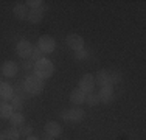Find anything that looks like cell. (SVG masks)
<instances>
[{
	"instance_id": "1",
	"label": "cell",
	"mask_w": 146,
	"mask_h": 140,
	"mask_svg": "<svg viewBox=\"0 0 146 140\" xmlns=\"http://www.w3.org/2000/svg\"><path fill=\"white\" fill-rule=\"evenodd\" d=\"M34 73H36L37 78L40 79H45V78H50L51 75H53L54 72V67H53V62L50 61V59H40V61H37L36 64H34Z\"/></svg>"
},
{
	"instance_id": "2",
	"label": "cell",
	"mask_w": 146,
	"mask_h": 140,
	"mask_svg": "<svg viewBox=\"0 0 146 140\" xmlns=\"http://www.w3.org/2000/svg\"><path fill=\"white\" fill-rule=\"evenodd\" d=\"M23 86H25V90L30 93V95H39V93L42 92V89H44L42 79L37 78L36 75L27 76V79H25V83H23Z\"/></svg>"
},
{
	"instance_id": "3",
	"label": "cell",
	"mask_w": 146,
	"mask_h": 140,
	"mask_svg": "<svg viewBox=\"0 0 146 140\" xmlns=\"http://www.w3.org/2000/svg\"><path fill=\"white\" fill-rule=\"evenodd\" d=\"M37 47L42 50L44 55L53 53L54 48H56V41H54L50 34H44V36H40L39 39H37Z\"/></svg>"
},
{
	"instance_id": "4",
	"label": "cell",
	"mask_w": 146,
	"mask_h": 140,
	"mask_svg": "<svg viewBox=\"0 0 146 140\" xmlns=\"http://www.w3.org/2000/svg\"><path fill=\"white\" fill-rule=\"evenodd\" d=\"M65 42H67L68 48H72L73 51H79L84 50V39H82L79 34L76 33H70L67 37H65Z\"/></svg>"
},
{
	"instance_id": "5",
	"label": "cell",
	"mask_w": 146,
	"mask_h": 140,
	"mask_svg": "<svg viewBox=\"0 0 146 140\" xmlns=\"http://www.w3.org/2000/svg\"><path fill=\"white\" fill-rule=\"evenodd\" d=\"M84 115H86V112L82 111L81 107H78V109H70V111L61 112V117L64 118V120H67V121H75V123H78V121H82V120H84Z\"/></svg>"
},
{
	"instance_id": "6",
	"label": "cell",
	"mask_w": 146,
	"mask_h": 140,
	"mask_svg": "<svg viewBox=\"0 0 146 140\" xmlns=\"http://www.w3.org/2000/svg\"><path fill=\"white\" fill-rule=\"evenodd\" d=\"M93 87H95V76H93L92 73L82 75V78L79 79V89H81L82 92L89 93L93 90Z\"/></svg>"
},
{
	"instance_id": "7",
	"label": "cell",
	"mask_w": 146,
	"mask_h": 140,
	"mask_svg": "<svg viewBox=\"0 0 146 140\" xmlns=\"http://www.w3.org/2000/svg\"><path fill=\"white\" fill-rule=\"evenodd\" d=\"M44 129H45V134H47L48 137H51V139L59 137V135L62 134V126L59 125L58 121H48Z\"/></svg>"
},
{
	"instance_id": "8",
	"label": "cell",
	"mask_w": 146,
	"mask_h": 140,
	"mask_svg": "<svg viewBox=\"0 0 146 140\" xmlns=\"http://www.w3.org/2000/svg\"><path fill=\"white\" fill-rule=\"evenodd\" d=\"M16 51H17V55L20 56V58H30L31 56V51H33V45L30 44L28 41H20L19 44H17V47H16Z\"/></svg>"
},
{
	"instance_id": "9",
	"label": "cell",
	"mask_w": 146,
	"mask_h": 140,
	"mask_svg": "<svg viewBox=\"0 0 146 140\" xmlns=\"http://www.w3.org/2000/svg\"><path fill=\"white\" fill-rule=\"evenodd\" d=\"M98 97H100V101L104 104H110L113 101V89H112V86H106V87H101L100 89V93H98Z\"/></svg>"
},
{
	"instance_id": "10",
	"label": "cell",
	"mask_w": 146,
	"mask_h": 140,
	"mask_svg": "<svg viewBox=\"0 0 146 140\" xmlns=\"http://www.w3.org/2000/svg\"><path fill=\"white\" fill-rule=\"evenodd\" d=\"M109 73L107 70H98L95 76V84H98L100 87H106V86H110V78H109Z\"/></svg>"
},
{
	"instance_id": "11",
	"label": "cell",
	"mask_w": 146,
	"mask_h": 140,
	"mask_svg": "<svg viewBox=\"0 0 146 140\" xmlns=\"http://www.w3.org/2000/svg\"><path fill=\"white\" fill-rule=\"evenodd\" d=\"M2 73L8 78H13V76L17 73V64L14 61H5L2 65Z\"/></svg>"
},
{
	"instance_id": "12",
	"label": "cell",
	"mask_w": 146,
	"mask_h": 140,
	"mask_svg": "<svg viewBox=\"0 0 146 140\" xmlns=\"http://www.w3.org/2000/svg\"><path fill=\"white\" fill-rule=\"evenodd\" d=\"M42 17H44V9H42V6H40V8H33V9H30L27 20H28V22H31V23H39L40 20H42Z\"/></svg>"
},
{
	"instance_id": "13",
	"label": "cell",
	"mask_w": 146,
	"mask_h": 140,
	"mask_svg": "<svg viewBox=\"0 0 146 140\" xmlns=\"http://www.w3.org/2000/svg\"><path fill=\"white\" fill-rule=\"evenodd\" d=\"M14 97V89L8 83H0V98L3 100H11Z\"/></svg>"
},
{
	"instance_id": "14",
	"label": "cell",
	"mask_w": 146,
	"mask_h": 140,
	"mask_svg": "<svg viewBox=\"0 0 146 140\" xmlns=\"http://www.w3.org/2000/svg\"><path fill=\"white\" fill-rule=\"evenodd\" d=\"M13 13H14V16L19 20H25L28 17V8H27L25 3H17L14 6V9H13Z\"/></svg>"
},
{
	"instance_id": "15",
	"label": "cell",
	"mask_w": 146,
	"mask_h": 140,
	"mask_svg": "<svg viewBox=\"0 0 146 140\" xmlns=\"http://www.w3.org/2000/svg\"><path fill=\"white\" fill-rule=\"evenodd\" d=\"M70 101L75 104L86 103V92H82L81 89H73L72 93H70Z\"/></svg>"
},
{
	"instance_id": "16",
	"label": "cell",
	"mask_w": 146,
	"mask_h": 140,
	"mask_svg": "<svg viewBox=\"0 0 146 140\" xmlns=\"http://www.w3.org/2000/svg\"><path fill=\"white\" fill-rule=\"evenodd\" d=\"M9 121H11V128H20V126H23V123H25L22 112H13Z\"/></svg>"
},
{
	"instance_id": "17",
	"label": "cell",
	"mask_w": 146,
	"mask_h": 140,
	"mask_svg": "<svg viewBox=\"0 0 146 140\" xmlns=\"http://www.w3.org/2000/svg\"><path fill=\"white\" fill-rule=\"evenodd\" d=\"M13 107L9 103H0V118H11Z\"/></svg>"
},
{
	"instance_id": "18",
	"label": "cell",
	"mask_w": 146,
	"mask_h": 140,
	"mask_svg": "<svg viewBox=\"0 0 146 140\" xmlns=\"http://www.w3.org/2000/svg\"><path fill=\"white\" fill-rule=\"evenodd\" d=\"M86 101H87V106H96V104H100V97L98 93L95 92H89L86 93Z\"/></svg>"
},
{
	"instance_id": "19",
	"label": "cell",
	"mask_w": 146,
	"mask_h": 140,
	"mask_svg": "<svg viewBox=\"0 0 146 140\" xmlns=\"http://www.w3.org/2000/svg\"><path fill=\"white\" fill-rule=\"evenodd\" d=\"M3 135H5L6 140H19L20 132L17 131L16 128H9V129H6V131L3 132Z\"/></svg>"
},
{
	"instance_id": "20",
	"label": "cell",
	"mask_w": 146,
	"mask_h": 140,
	"mask_svg": "<svg viewBox=\"0 0 146 140\" xmlns=\"http://www.w3.org/2000/svg\"><path fill=\"white\" fill-rule=\"evenodd\" d=\"M30 59H31V61H34V62H37V61H40V59H44V53H42V50H40L37 45H36V47H33V51H31Z\"/></svg>"
},
{
	"instance_id": "21",
	"label": "cell",
	"mask_w": 146,
	"mask_h": 140,
	"mask_svg": "<svg viewBox=\"0 0 146 140\" xmlns=\"http://www.w3.org/2000/svg\"><path fill=\"white\" fill-rule=\"evenodd\" d=\"M11 107H13V111H17V112H20V111H22V107H23V104H22V98H20V97H13L11 98Z\"/></svg>"
},
{
	"instance_id": "22",
	"label": "cell",
	"mask_w": 146,
	"mask_h": 140,
	"mask_svg": "<svg viewBox=\"0 0 146 140\" xmlns=\"http://www.w3.org/2000/svg\"><path fill=\"white\" fill-rule=\"evenodd\" d=\"M109 78H110V86L112 84H118V83H121V73L112 72V73H109Z\"/></svg>"
},
{
	"instance_id": "23",
	"label": "cell",
	"mask_w": 146,
	"mask_h": 140,
	"mask_svg": "<svg viewBox=\"0 0 146 140\" xmlns=\"http://www.w3.org/2000/svg\"><path fill=\"white\" fill-rule=\"evenodd\" d=\"M20 134L22 135H31V132H33V128H31V125H23V126H20Z\"/></svg>"
},
{
	"instance_id": "24",
	"label": "cell",
	"mask_w": 146,
	"mask_h": 140,
	"mask_svg": "<svg viewBox=\"0 0 146 140\" xmlns=\"http://www.w3.org/2000/svg\"><path fill=\"white\" fill-rule=\"evenodd\" d=\"M42 0H27L25 2V5L27 6H31V9L33 8H40V5H42Z\"/></svg>"
},
{
	"instance_id": "25",
	"label": "cell",
	"mask_w": 146,
	"mask_h": 140,
	"mask_svg": "<svg viewBox=\"0 0 146 140\" xmlns=\"http://www.w3.org/2000/svg\"><path fill=\"white\" fill-rule=\"evenodd\" d=\"M87 56H89V51L87 50H79V51H75V58L76 59H87Z\"/></svg>"
},
{
	"instance_id": "26",
	"label": "cell",
	"mask_w": 146,
	"mask_h": 140,
	"mask_svg": "<svg viewBox=\"0 0 146 140\" xmlns=\"http://www.w3.org/2000/svg\"><path fill=\"white\" fill-rule=\"evenodd\" d=\"M23 69H31V62H23Z\"/></svg>"
},
{
	"instance_id": "27",
	"label": "cell",
	"mask_w": 146,
	"mask_h": 140,
	"mask_svg": "<svg viewBox=\"0 0 146 140\" xmlns=\"http://www.w3.org/2000/svg\"><path fill=\"white\" fill-rule=\"evenodd\" d=\"M25 140H39V139H37V137H33V135H28Z\"/></svg>"
},
{
	"instance_id": "28",
	"label": "cell",
	"mask_w": 146,
	"mask_h": 140,
	"mask_svg": "<svg viewBox=\"0 0 146 140\" xmlns=\"http://www.w3.org/2000/svg\"><path fill=\"white\" fill-rule=\"evenodd\" d=\"M0 140H6L5 135H3V132H0Z\"/></svg>"
},
{
	"instance_id": "29",
	"label": "cell",
	"mask_w": 146,
	"mask_h": 140,
	"mask_svg": "<svg viewBox=\"0 0 146 140\" xmlns=\"http://www.w3.org/2000/svg\"><path fill=\"white\" fill-rule=\"evenodd\" d=\"M44 140H53V139H51V137H47V139H44Z\"/></svg>"
}]
</instances>
